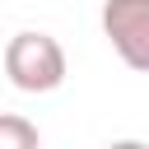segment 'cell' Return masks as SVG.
Wrapping results in <instances>:
<instances>
[{
    "label": "cell",
    "mask_w": 149,
    "mask_h": 149,
    "mask_svg": "<svg viewBox=\"0 0 149 149\" xmlns=\"http://www.w3.org/2000/svg\"><path fill=\"white\" fill-rule=\"evenodd\" d=\"M5 74L19 93H51L65 84L70 74V61H65V47L51 37V33H14L9 47H5Z\"/></svg>",
    "instance_id": "cell-1"
},
{
    "label": "cell",
    "mask_w": 149,
    "mask_h": 149,
    "mask_svg": "<svg viewBox=\"0 0 149 149\" xmlns=\"http://www.w3.org/2000/svg\"><path fill=\"white\" fill-rule=\"evenodd\" d=\"M102 37L130 70L149 74V0H102Z\"/></svg>",
    "instance_id": "cell-2"
},
{
    "label": "cell",
    "mask_w": 149,
    "mask_h": 149,
    "mask_svg": "<svg viewBox=\"0 0 149 149\" xmlns=\"http://www.w3.org/2000/svg\"><path fill=\"white\" fill-rule=\"evenodd\" d=\"M0 149H42V135L28 116L19 112H0Z\"/></svg>",
    "instance_id": "cell-3"
},
{
    "label": "cell",
    "mask_w": 149,
    "mask_h": 149,
    "mask_svg": "<svg viewBox=\"0 0 149 149\" xmlns=\"http://www.w3.org/2000/svg\"><path fill=\"white\" fill-rule=\"evenodd\" d=\"M107 149H149V144H144V140H112Z\"/></svg>",
    "instance_id": "cell-4"
}]
</instances>
